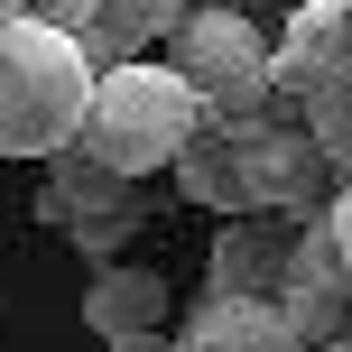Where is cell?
I'll return each mask as SVG.
<instances>
[{"instance_id":"obj_1","label":"cell","mask_w":352,"mask_h":352,"mask_svg":"<svg viewBox=\"0 0 352 352\" xmlns=\"http://www.w3.org/2000/svg\"><path fill=\"white\" fill-rule=\"evenodd\" d=\"M93 102V65L37 19H0V158H56L74 148Z\"/></svg>"},{"instance_id":"obj_2","label":"cell","mask_w":352,"mask_h":352,"mask_svg":"<svg viewBox=\"0 0 352 352\" xmlns=\"http://www.w3.org/2000/svg\"><path fill=\"white\" fill-rule=\"evenodd\" d=\"M186 130H195V93L176 84L167 65L130 56V65H102V74H93V102H84V130H74V148L140 186L148 167H167L176 148H186Z\"/></svg>"},{"instance_id":"obj_3","label":"cell","mask_w":352,"mask_h":352,"mask_svg":"<svg viewBox=\"0 0 352 352\" xmlns=\"http://www.w3.org/2000/svg\"><path fill=\"white\" fill-rule=\"evenodd\" d=\"M167 74L195 93V111L223 121V130H250V121H269V111H287L278 93H269V37H260V19H241V10H186L167 28Z\"/></svg>"},{"instance_id":"obj_4","label":"cell","mask_w":352,"mask_h":352,"mask_svg":"<svg viewBox=\"0 0 352 352\" xmlns=\"http://www.w3.org/2000/svg\"><path fill=\"white\" fill-rule=\"evenodd\" d=\"M232 158H241V204L250 213H278V223H316L334 204V158L297 130V111H269V121L232 130Z\"/></svg>"},{"instance_id":"obj_5","label":"cell","mask_w":352,"mask_h":352,"mask_svg":"<svg viewBox=\"0 0 352 352\" xmlns=\"http://www.w3.org/2000/svg\"><path fill=\"white\" fill-rule=\"evenodd\" d=\"M287 232L297 223H278V213H232L223 232H213V278H204V297H278V278H287Z\"/></svg>"},{"instance_id":"obj_6","label":"cell","mask_w":352,"mask_h":352,"mask_svg":"<svg viewBox=\"0 0 352 352\" xmlns=\"http://www.w3.org/2000/svg\"><path fill=\"white\" fill-rule=\"evenodd\" d=\"M343 65H352V47H343V10H306V0H297V19H287L278 47H269V93L297 111V93H316L324 74H343Z\"/></svg>"},{"instance_id":"obj_7","label":"cell","mask_w":352,"mask_h":352,"mask_svg":"<svg viewBox=\"0 0 352 352\" xmlns=\"http://www.w3.org/2000/svg\"><path fill=\"white\" fill-rule=\"evenodd\" d=\"M176 352H297V334H287L278 297H195Z\"/></svg>"},{"instance_id":"obj_8","label":"cell","mask_w":352,"mask_h":352,"mask_svg":"<svg viewBox=\"0 0 352 352\" xmlns=\"http://www.w3.org/2000/svg\"><path fill=\"white\" fill-rule=\"evenodd\" d=\"M167 306H176V287L158 278V269H140V260H111L102 278L84 287V324L102 343H121V334H167Z\"/></svg>"},{"instance_id":"obj_9","label":"cell","mask_w":352,"mask_h":352,"mask_svg":"<svg viewBox=\"0 0 352 352\" xmlns=\"http://www.w3.org/2000/svg\"><path fill=\"white\" fill-rule=\"evenodd\" d=\"M121 195H130V176H111L102 158H84V148H56L47 158V195H37L28 213L47 232H74V223H93V213H111Z\"/></svg>"},{"instance_id":"obj_10","label":"cell","mask_w":352,"mask_h":352,"mask_svg":"<svg viewBox=\"0 0 352 352\" xmlns=\"http://www.w3.org/2000/svg\"><path fill=\"white\" fill-rule=\"evenodd\" d=\"M176 195H186V204H213L232 223V213H250L241 204V158H232V130L223 121H204V111H195V130H186V148H176Z\"/></svg>"},{"instance_id":"obj_11","label":"cell","mask_w":352,"mask_h":352,"mask_svg":"<svg viewBox=\"0 0 352 352\" xmlns=\"http://www.w3.org/2000/svg\"><path fill=\"white\" fill-rule=\"evenodd\" d=\"M93 19H102V56L130 65L140 47H158L176 19H186V0H93Z\"/></svg>"},{"instance_id":"obj_12","label":"cell","mask_w":352,"mask_h":352,"mask_svg":"<svg viewBox=\"0 0 352 352\" xmlns=\"http://www.w3.org/2000/svg\"><path fill=\"white\" fill-rule=\"evenodd\" d=\"M278 287H334V297H352V260H343V241H334L324 213L287 232V278Z\"/></svg>"},{"instance_id":"obj_13","label":"cell","mask_w":352,"mask_h":352,"mask_svg":"<svg viewBox=\"0 0 352 352\" xmlns=\"http://www.w3.org/2000/svg\"><path fill=\"white\" fill-rule=\"evenodd\" d=\"M148 223H158V195H140V186H130V195H121V204H111V213H93V223H74V232H65V241H74V250H84V260H93V269H111V260H121V250H130V241H140V232H148Z\"/></svg>"},{"instance_id":"obj_14","label":"cell","mask_w":352,"mask_h":352,"mask_svg":"<svg viewBox=\"0 0 352 352\" xmlns=\"http://www.w3.org/2000/svg\"><path fill=\"white\" fill-rule=\"evenodd\" d=\"M278 316H287V334H297V352H334L352 297H334V287H278Z\"/></svg>"},{"instance_id":"obj_15","label":"cell","mask_w":352,"mask_h":352,"mask_svg":"<svg viewBox=\"0 0 352 352\" xmlns=\"http://www.w3.org/2000/svg\"><path fill=\"white\" fill-rule=\"evenodd\" d=\"M28 19H37V28H56L93 74H102V19H93V0H28Z\"/></svg>"},{"instance_id":"obj_16","label":"cell","mask_w":352,"mask_h":352,"mask_svg":"<svg viewBox=\"0 0 352 352\" xmlns=\"http://www.w3.org/2000/svg\"><path fill=\"white\" fill-rule=\"evenodd\" d=\"M324 223H334V241H343V260H352V176L334 186V204H324Z\"/></svg>"},{"instance_id":"obj_17","label":"cell","mask_w":352,"mask_h":352,"mask_svg":"<svg viewBox=\"0 0 352 352\" xmlns=\"http://www.w3.org/2000/svg\"><path fill=\"white\" fill-rule=\"evenodd\" d=\"M111 352H176V343H167V334H121Z\"/></svg>"},{"instance_id":"obj_18","label":"cell","mask_w":352,"mask_h":352,"mask_svg":"<svg viewBox=\"0 0 352 352\" xmlns=\"http://www.w3.org/2000/svg\"><path fill=\"white\" fill-rule=\"evenodd\" d=\"M186 10H241V19H260V0H186Z\"/></svg>"},{"instance_id":"obj_19","label":"cell","mask_w":352,"mask_h":352,"mask_svg":"<svg viewBox=\"0 0 352 352\" xmlns=\"http://www.w3.org/2000/svg\"><path fill=\"white\" fill-rule=\"evenodd\" d=\"M0 19H28V0H0Z\"/></svg>"},{"instance_id":"obj_20","label":"cell","mask_w":352,"mask_h":352,"mask_svg":"<svg viewBox=\"0 0 352 352\" xmlns=\"http://www.w3.org/2000/svg\"><path fill=\"white\" fill-rule=\"evenodd\" d=\"M306 10H352V0H306Z\"/></svg>"},{"instance_id":"obj_21","label":"cell","mask_w":352,"mask_h":352,"mask_svg":"<svg viewBox=\"0 0 352 352\" xmlns=\"http://www.w3.org/2000/svg\"><path fill=\"white\" fill-rule=\"evenodd\" d=\"M334 352H352V316H343V343H334Z\"/></svg>"},{"instance_id":"obj_22","label":"cell","mask_w":352,"mask_h":352,"mask_svg":"<svg viewBox=\"0 0 352 352\" xmlns=\"http://www.w3.org/2000/svg\"><path fill=\"white\" fill-rule=\"evenodd\" d=\"M343 176H352V140H343Z\"/></svg>"}]
</instances>
